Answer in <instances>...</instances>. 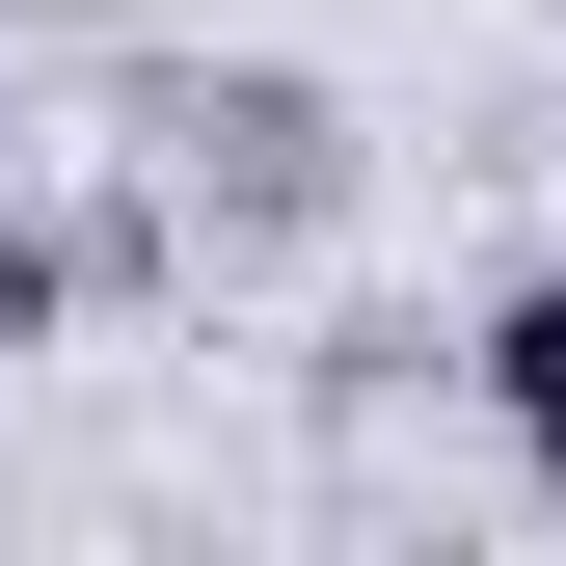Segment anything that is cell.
I'll use <instances>...</instances> for the list:
<instances>
[{
  "mask_svg": "<svg viewBox=\"0 0 566 566\" xmlns=\"http://www.w3.org/2000/svg\"><path fill=\"white\" fill-rule=\"evenodd\" d=\"M485 405H513V459L566 485V297H513V324H485Z\"/></svg>",
  "mask_w": 566,
  "mask_h": 566,
  "instance_id": "obj_1",
  "label": "cell"
}]
</instances>
